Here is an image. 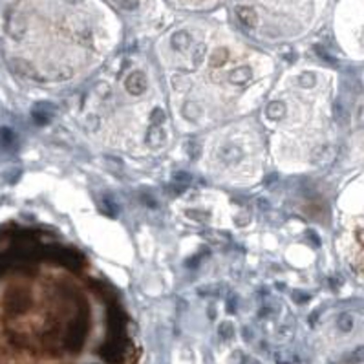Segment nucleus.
Instances as JSON below:
<instances>
[{
    "label": "nucleus",
    "instance_id": "obj_3",
    "mask_svg": "<svg viewBox=\"0 0 364 364\" xmlns=\"http://www.w3.org/2000/svg\"><path fill=\"white\" fill-rule=\"evenodd\" d=\"M339 324H341V328L342 329H350L351 326H353V318H351L350 315H342L339 318Z\"/></svg>",
    "mask_w": 364,
    "mask_h": 364
},
{
    "label": "nucleus",
    "instance_id": "obj_1",
    "mask_svg": "<svg viewBox=\"0 0 364 364\" xmlns=\"http://www.w3.org/2000/svg\"><path fill=\"white\" fill-rule=\"evenodd\" d=\"M81 254L37 229L0 231V364H84Z\"/></svg>",
    "mask_w": 364,
    "mask_h": 364
},
{
    "label": "nucleus",
    "instance_id": "obj_4",
    "mask_svg": "<svg viewBox=\"0 0 364 364\" xmlns=\"http://www.w3.org/2000/svg\"><path fill=\"white\" fill-rule=\"evenodd\" d=\"M355 359H361V361H363V359H364V348H359V350L355 351Z\"/></svg>",
    "mask_w": 364,
    "mask_h": 364
},
{
    "label": "nucleus",
    "instance_id": "obj_2",
    "mask_svg": "<svg viewBox=\"0 0 364 364\" xmlns=\"http://www.w3.org/2000/svg\"><path fill=\"white\" fill-rule=\"evenodd\" d=\"M238 17L247 24V26H254V24H256V17H254V13H252L251 9H247V7H238Z\"/></svg>",
    "mask_w": 364,
    "mask_h": 364
}]
</instances>
